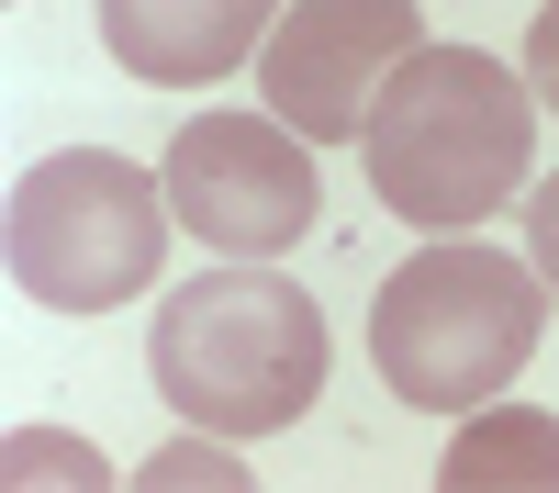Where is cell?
Segmentation results:
<instances>
[{
  "label": "cell",
  "instance_id": "1",
  "mask_svg": "<svg viewBox=\"0 0 559 493\" xmlns=\"http://www.w3.org/2000/svg\"><path fill=\"white\" fill-rule=\"evenodd\" d=\"M537 113L548 102L492 57V45H414V57L381 79L369 124H358L369 191H381L403 224H426V236H471V224H492L526 191Z\"/></svg>",
  "mask_w": 559,
  "mask_h": 493
},
{
  "label": "cell",
  "instance_id": "2",
  "mask_svg": "<svg viewBox=\"0 0 559 493\" xmlns=\"http://www.w3.org/2000/svg\"><path fill=\"white\" fill-rule=\"evenodd\" d=\"M146 382L213 437H280L324 392V314L269 258H213L146 326Z\"/></svg>",
  "mask_w": 559,
  "mask_h": 493
},
{
  "label": "cell",
  "instance_id": "3",
  "mask_svg": "<svg viewBox=\"0 0 559 493\" xmlns=\"http://www.w3.org/2000/svg\"><path fill=\"white\" fill-rule=\"evenodd\" d=\"M548 269L537 258H503V247H471V236H437L426 258H403L381 303H369V359L403 403L426 415H471L503 382L537 359L548 337Z\"/></svg>",
  "mask_w": 559,
  "mask_h": 493
},
{
  "label": "cell",
  "instance_id": "4",
  "mask_svg": "<svg viewBox=\"0 0 559 493\" xmlns=\"http://www.w3.org/2000/svg\"><path fill=\"white\" fill-rule=\"evenodd\" d=\"M168 179L112 146H57L12 179V292L45 314H112L157 292L168 258Z\"/></svg>",
  "mask_w": 559,
  "mask_h": 493
},
{
  "label": "cell",
  "instance_id": "5",
  "mask_svg": "<svg viewBox=\"0 0 559 493\" xmlns=\"http://www.w3.org/2000/svg\"><path fill=\"white\" fill-rule=\"evenodd\" d=\"M168 213L179 236H202L213 258H292L324 213V179H313V134H292L269 102L258 113H191L168 134Z\"/></svg>",
  "mask_w": 559,
  "mask_h": 493
},
{
  "label": "cell",
  "instance_id": "6",
  "mask_svg": "<svg viewBox=\"0 0 559 493\" xmlns=\"http://www.w3.org/2000/svg\"><path fill=\"white\" fill-rule=\"evenodd\" d=\"M414 45H426L414 0H292L258 45V102L292 134H313V146H347Z\"/></svg>",
  "mask_w": 559,
  "mask_h": 493
},
{
  "label": "cell",
  "instance_id": "7",
  "mask_svg": "<svg viewBox=\"0 0 559 493\" xmlns=\"http://www.w3.org/2000/svg\"><path fill=\"white\" fill-rule=\"evenodd\" d=\"M280 12L292 0H102V45L146 90H213V79L258 68Z\"/></svg>",
  "mask_w": 559,
  "mask_h": 493
},
{
  "label": "cell",
  "instance_id": "8",
  "mask_svg": "<svg viewBox=\"0 0 559 493\" xmlns=\"http://www.w3.org/2000/svg\"><path fill=\"white\" fill-rule=\"evenodd\" d=\"M448 493H559V415L548 403H471V426L437 460Z\"/></svg>",
  "mask_w": 559,
  "mask_h": 493
},
{
  "label": "cell",
  "instance_id": "9",
  "mask_svg": "<svg viewBox=\"0 0 559 493\" xmlns=\"http://www.w3.org/2000/svg\"><path fill=\"white\" fill-rule=\"evenodd\" d=\"M134 482H146V493H202V482H224V493H247L258 471L236 460V437H213V426H191V437H168L157 460H134Z\"/></svg>",
  "mask_w": 559,
  "mask_h": 493
},
{
  "label": "cell",
  "instance_id": "10",
  "mask_svg": "<svg viewBox=\"0 0 559 493\" xmlns=\"http://www.w3.org/2000/svg\"><path fill=\"white\" fill-rule=\"evenodd\" d=\"M0 471H12V482H68V493L112 482V460H102L90 437H45V426H12V437H0Z\"/></svg>",
  "mask_w": 559,
  "mask_h": 493
},
{
  "label": "cell",
  "instance_id": "11",
  "mask_svg": "<svg viewBox=\"0 0 559 493\" xmlns=\"http://www.w3.org/2000/svg\"><path fill=\"white\" fill-rule=\"evenodd\" d=\"M526 258L548 269V292H559V168H548L537 191H526Z\"/></svg>",
  "mask_w": 559,
  "mask_h": 493
},
{
  "label": "cell",
  "instance_id": "12",
  "mask_svg": "<svg viewBox=\"0 0 559 493\" xmlns=\"http://www.w3.org/2000/svg\"><path fill=\"white\" fill-rule=\"evenodd\" d=\"M526 90H537V102L559 113V0L537 12V34H526Z\"/></svg>",
  "mask_w": 559,
  "mask_h": 493
}]
</instances>
